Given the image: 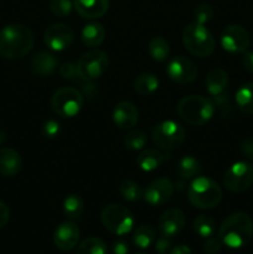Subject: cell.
Here are the masks:
<instances>
[{
  "mask_svg": "<svg viewBox=\"0 0 253 254\" xmlns=\"http://www.w3.org/2000/svg\"><path fill=\"white\" fill-rule=\"evenodd\" d=\"M34 46L31 30L22 24L6 25L0 31V55L7 60L22 59Z\"/></svg>",
  "mask_w": 253,
  "mask_h": 254,
  "instance_id": "cell-1",
  "label": "cell"
},
{
  "mask_svg": "<svg viewBox=\"0 0 253 254\" xmlns=\"http://www.w3.org/2000/svg\"><path fill=\"white\" fill-rule=\"evenodd\" d=\"M253 237L252 218L245 212H235L228 216L218 230L222 245L230 248H241L251 242Z\"/></svg>",
  "mask_w": 253,
  "mask_h": 254,
  "instance_id": "cell-2",
  "label": "cell"
},
{
  "mask_svg": "<svg viewBox=\"0 0 253 254\" xmlns=\"http://www.w3.org/2000/svg\"><path fill=\"white\" fill-rule=\"evenodd\" d=\"M179 117L191 126H203L213 117L215 102L203 96L184 97L176 107Z\"/></svg>",
  "mask_w": 253,
  "mask_h": 254,
  "instance_id": "cell-3",
  "label": "cell"
},
{
  "mask_svg": "<svg viewBox=\"0 0 253 254\" xmlns=\"http://www.w3.org/2000/svg\"><path fill=\"white\" fill-rule=\"evenodd\" d=\"M188 198L200 210H212L222 200V190L215 180L210 178H196L188 189Z\"/></svg>",
  "mask_w": 253,
  "mask_h": 254,
  "instance_id": "cell-4",
  "label": "cell"
},
{
  "mask_svg": "<svg viewBox=\"0 0 253 254\" xmlns=\"http://www.w3.org/2000/svg\"><path fill=\"white\" fill-rule=\"evenodd\" d=\"M183 44L190 54L197 57H208L215 51L216 42L210 30L202 24L190 22L183 31Z\"/></svg>",
  "mask_w": 253,
  "mask_h": 254,
  "instance_id": "cell-5",
  "label": "cell"
},
{
  "mask_svg": "<svg viewBox=\"0 0 253 254\" xmlns=\"http://www.w3.org/2000/svg\"><path fill=\"white\" fill-rule=\"evenodd\" d=\"M84 97L81 91L73 87H61L51 98V108L56 116L62 118H73L81 112Z\"/></svg>",
  "mask_w": 253,
  "mask_h": 254,
  "instance_id": "cell-6",
  "label": "cell"
},
{
  "mask_svg": "<svg viewBox=\"0 0 253 254\" xmlns=\"http://www.w3.org/2000/svg\"><path fill=\"white\" fill-rule=\"evenodd\" d=\"M101 220L106 230L116 236L126 235L133 230L134 226V217L130 211L117 203H112L103 208Z\"/></svg>",
  "mask_w": 253,
  "mask_h": 254,
  "instance_id": "cell-7",
  "label": "cell"
},
{
  "mask_svg": "<svg viewBox=\"0 0 253 254\" xmlns=\"http://www.w3.org/2000/svg\"><path fill=\"white\" fill-rule=\"evenodd\" d=\"M186 131L181 124L174 121H164L156 124L151 131L154 145L165 151L178 149L184 143Z\"/></svg>",
  "mask_w": 253,
  "mask_h": 254,
  "instance_id": "cell-8",
  "label": "cell"
},
{
  "mask_svg": "<svg viewBox=\"0 0 253 254\" xmlns=\"http://www.w3.org/2000/svg\"><path fill=\"white\" fill-rule=\"evenodd\" d=\"M109 64L108 55L101 50H91L81 56L77 62L79 77L83 81L93 82L107 71Z\"/></svg>",
  "mask_w": 253,
  "mask_h": 254,
  "instance_id": "cell-9",
  "label": "cell"
},
{
  "mask_svg": "<svg viewBox=\"0 0 253 254\" xmlns=\"http://www.w3.org/2000/svg\"><path fill=\"white\" fill-rule=\"evenodd\" d=\"M253 184V166L247 161H237L226 170L223 185L231 192H245Z\"/></svg>",
  "mask_w": 253,
  "mask_h": 254,
  "instance_id": "cell-10",
  "label": "cell"
},
{
  "mask_svg": "<svg viewBox=\"0 0 253 254\" xmlns=\"http://www.w3.org/2000/svg\"><path fill=\"white\" fill-rule=\"evenodd\" d=\"M197 67L185 56H176L170 60L166 67V74L171 81L179 84L192 83L197 78Z\"/></svg>",
  "mask_w": 253,
  "mask_h": 254,
  "instance_id": "cell-11",
  "label": "cell"
},
{
  "mask_svg": "<svg viewBox=\"0 0 253 254\" xmlns=\"http://www.w3.org/2000/svg\"><path fill=\"white\" fill-rule=\"evenodd\" d=\"M250 35L241 25H228L221 35V45L230 54H242L250 46Z\"/></svg>",
  "mask_w": 253,
  "mask_h": 254,
  "instance_id": "cell-12",
  "label": "cell"
},
{
  "mask_svg": "<svg viewBox=\"0 0 253 254\" xmlns=\"http://www.w3.org/2000/svg\"><path fill=\"white\" fill-rule=\"evenodd\" d=\"M74 39L73 30L66 24L57 22L46 29L44 34V42L52 51L61 52L68 49Z\"/></svg>",
  "mask_w": 253,
  "mask_h": 254,
  "instance_id": "cell-13",
  "label": "cell"
},
{
  "mask_svg": "<svg viewBox=\"0 0 253 254\" xmlns=\"http://www.w3.org/2000/svg\"><path fill=\"white\" fill-rule=\"evenodd\" d=\"M174 192V185L169 179L160 178L149 184L144 191V200L150 206H161L168 202Z\"/></svg>",
  "mask_w": 253,
  "mask_h": 254,
  "instance_id": "cell-14",
  "label": "cell"
},
{
  "mask_svg": "<svg viewBox=\"0 0 253 254\" xmlns=\"http://www.w3.org/2000/svg\"><path fill=\"white\" fill-rule=\"evenodd\" d=\"M185 223V213L179 208H170V210H166L159 218L158 230L161 236L171 238L184 230Z\"/></svg>",
  "mask_w": 253,
  "mask_h": 254,
  "instance_id": "cell-15",
  "label": "cell"
},
{
  "mask_svg": "<svg viewBox=\"0 0 253 254\" xmlns=\"http://www.w3.org/2000/svg\"><path fill=\"white\" fill-rule=\"evenodd\" d=\"M79 241V228L72 221L62 222L59 227L55 230L54 243L62 252H68L73 250Z\"/></svg>",
  "mask_w": 253,
  "mask_h": 254,
  "instance_id": "cell-16",
  "label": "cell"
},
{
  "mask_svg": "<svg viewBox=\"0 0 253 254\" xmlns=\"http://www.w3.org/2000/svg\"><path fill=\"white\" fill-rule=\"evenodd\" d=\"M113 122L122 130H129L135 127L138 123L139 112L138 108L131 102L122 101L114 107L113 109Z\"/></svg>",
  "mask_w": 253,
  "mask_h": 254,
  "instance_id": "cell-17",
  "label": "cell"
},
{
  "mask_svg": "<svg viewBox=\"0 0 253 254\" xmlns=\"http://www.w3.org/2000/svg\"><path fill=\"white\" fill-rule=\"evenodd\" d=\"M74 9L88 20L102 17L109 9V0H74Z\"/></svg>",
  "mask_w": 253,
  "mask_h": 254,
  "instance_id": "cell-18",
  "label": "cell"
},
{
  "mask_svg": "<svg viewBox=\"0 0 253 254\" xmlns=\"http://www.w3.org/2000/svg\"><path fill=\"white\" fill-rule=\"evenodd\" d=\"M22 160L20 154L11 148L0 149V174L14 176L21 170Z\"/></svg>",
  "mask_w": 253,
  "mask_h": 254,
  "instance_id": "cell-19",
  "label": "cell"
},
{
  "mask_svg": "<svg viewBox=\"0 0 253 254\" xmlns=\"http://www.w3.org/2000/svg\"><path fill=\"white\" fill-rule=\"evenodd\" d=\"M59 61L52 54L46 51L37 52L31 60V68L35 74L39 76H50L56 71Z\"/></svg>",
  "mask_w": 253,
  "mask_h": 254,
  "instance_id": "cell-20",
  "label": "cell"
},
{
  "mask_svg": "<svg viewBox=\"0 0 253 254\" xmlns=\"http://www.w3.org/2000/svg\"><path fill=\"white\" fill-rule=\"evenodd\" d=\"M228 76L227 72L222 68H213L208 72L206 77V88L211 96L216 97L223 93L227 88Z\"/></svg>",
  "mask_w": 253,
  "mask_h": 254,
  "instance_id": "cell-21",
  "label": "cell"
},
{
  "mask_svg": "<svg viewBox=\"0 0 253 254\" xmlns=\"http://www.w3.org/2000/svg\"><path fill=\"white\" fill-rule=\"evenodd\" d=\"M106 39V30L99 22H91L83 27L81 32V40L86 46L98 47Z\"/></svg>",
  "mask_w": 253,
  "mask_h": 254,
  "instance_id": "cell-22",
  "label": "cell"
},
{
  "mask_svg": "<svg viewBox=\"0 0 253 254\" xmlns=\"http://www.w3.org/2000/svg\"><path fill=\"white\" fill-rule=\"evenodd\" d=\"M164 154L156 149H145L136 156V164L145 173L156 170L163 164Z\"/></svg>",
  "mask_w": 253,
  "mask_h": 254,
  "instance_id": "cell-23",
  "label": "cell"
},
{
  "mask_svg": "<svg viewBox=\"0 0 253 254\" xmlns=\"http://www.w3.org/2000/svg\"><path fill=\"white\" fill-rule=\"evenodd\" d=\"M159 88V79L155 74L145 73L139 74L138 77L134 81V91L141 97H149L156 92V89Z\"/></svg>",
  "mask_w": 253,
  "mask_h": 254,
  "instance_id": "cell-24",
  "label": "cell"
},
{
  "mask_svg": "<svg viewBox=\"0 0 253 254\" xmlns=\"http://www.w3.org/2000/svg\"><path fill=\"white\" fill-rule=\"evenodd\" d=\"M236 104L245 114H253V82L241 86L236 93Z\"/></svg>",
  "mask_w": 253,
  "mask_h": 254,
  "instance_id": "cell-25",
  "label": "cell"
},
{
  "mask_svg": "<svg viewBox=\"0 0 253 254\" xmlns=\"http://www.w3.org/2000/svg\"><path fill=\"white\" fill-rule=\"evenodd\" d=\"M133 242L140 250L150 247L155 242V228L151 225H141L133 235Z\"/></svg>",
  "mask_w": 253,
  "mask_h": 254,
  "instance_id": "cell-26",
  "label": "cell"
},
{
  "mask_svg": "<svg viewBox=\"0 0 253 254\" xmlns=\"http://www.w3.org/2000/svg\"><path fill=\"white\" fill-rule=\"evenodd\" d=\"M201 173L200 161L192 155H185L179 160L178 174L183 179H191L197 176Z\"/></svg>",
  "mask_w": 253,
  "mask_h": 254,
  "instance_id": "cell-27",
  "label": "cell"
},
{
  "mask_svg": "<svg viewBox=\"0 0 253 254\" xmlns=\"http://www.w3.org/2000/svg\"><path fill=\"white\" fill-rule=\"evenodd\" d=\"M148 50L153 60L158 62H164L168 60L169 54H170V47L169 42L164 37L155 36L149 41Z\"/></svg>",
  "mask_w": 253,
  "mask_h": 254,
  "instance_id": "cell-28",
  "label": "cell"
},
{
  "mask_svg": "<svg viewBox=\"0 0 253 254\" xmlns=\"http://www.w3.org/2000/svg\"><path fill=\"white\" fill-rule=\"evenodd\" d=\"M76 254H108L107 246L101 238L89 237L77 246Z\"/></svg>",
  "mask_w": 253,
  "mask_h": 254,
  "instance_id": "cell-29",
  "label": "cell"
},
{
  "mask_svg": "<svg viewBox=\"0 0 253 254\" xmlns=\"http://www.w3.org/2000/svg\"><path fill=\"white\" fill-rule=\"evenodd\" d=\"M84 210L83 200L78 195H68L63 201V213L69 220H77Z\"/></svg>",
  "mask_w": 253,
  "mask_h": 254,
  "instance_id": "cell-30",
  "label": "cell"
},
{
  "mask_svg": "<svg viewBox=\"0 0 253 254\" xmlns=\"http://www.w3.org/2000/svg\"><path fill=\"white\" fill-rule=\"evenodd\" d=\"M193 230L200 237L210 238L216 231V222L210 216L200 215L193 221Z\"/></svg>",
  "mask_w": 253,
  "mask_h": 254,
  "instance_id": "cell-31",
  "label": "cell"
},
{
  "mask_svg": "<svg viewBox=\"0 0 253 254\" xmlns=\"http://www.w3.org/2000/svg\"><path fill=\"white\" fill-rule=\"evenodd\" d=\"M119 192H121L122 197L126 201H129V202H136L140 198H143L144 196L140 186L131 180L122 181L121 185H119Z\"/></svg>",
  "mask_w": 253,
  "mask_h": 254,
  "instance_id": "cell-32",
  "label": "cell"
},
{
  "mask_svg": "<svg viewBox=\"0 0 253 254\" xmlns=\"http://www.w3.org/2000/svg\"><path fill=\"white\" fill-rule=\"evenodd\" d=\"M146 134L141 130H130L124 136V145L129 150H141L146 145Z\"/></svg>",
  "mask_w": 253,
  "mask_h": 254,
  "instance_id": "cell-33",
  "label": "cell"
},
{
  "mask_svg": "<svg viewBox=\"0 0 253 254\" xmlns=\"http://www.w3.org/2000/svg\"><path fill=\"white\" fill-rule=\"evenodd\" d=\"M71 0H51L50 1V9L52 14L57 17H67L72 11Z\"/></svg>",
  "mask_w": 253,
  "mask_h": 254,
  "instance_id": "cell-34",
  "label": "cell"
},
{
  "mask_svg": "<svg viewBox=\"0 0 253 254\" xmlns=\"http://www.w3.org/2000/svg\"><path fill=\"white\" fill-rule=\"evenodd\" d=\"M193 15H195L196 22L205 25L206 22H208L213 17V9L208 4H200L198 6H196Z\"/></svg>",
  "mask_w": 253,
  "mask_h": 254,
  "instance_id": "cell-35",
  "label": "cell"
},
{
  "mask_svg": "<svg viewBox=\"0 0 253 254\" xmlns=\"http://www.w3.org/2000/svg\"><path fill=\"white\" fill-rule=\"evenodd\" d=\"M60 76L63 79H68V81H77L79 77L78 68H77V64H71V62H67L63 64L60 68Z\"/></svg>",
  "mask_w": 253,
  "mask_h": 254,
  "instance_id": "cell-36",
  "label": "cell"
},
{
  "mask_svg": "<svg viewBox=\"0 0 253 254\" xmlns=\"http://www.w3.org/2000/svg\"><path fill=\"white\" fill-rule=\"evenodd\" d=\"M42 134L45 138L54 139L60 134V123L54 121V119H49L42 126Z\"/></svg>",
  "mask_w": 253,
  "mask_h": 254,
  "instance_id": "cell-37",
  "label": "cell"
},
{
  "mask_svg": "<svg viewBox=\"0 0 253 254\" xmlns=\"http://www.w3.org/2000/svg\"><path fill=\"white\" fill-rule=\"evenodd\" d=\"M171 250H173V247H171L170 238L161 236L160 238L155 241V251L158 254H169Z\"/></svg>",
  "mask_w": 253,
  "mask_h": 254,
  "instance_id": "cell-38",
  "label": "cell"
},
{
  "mask_svg": "<svg viewBox=\"0 0 253 254\" xmlns=\"http://www.w3.org/2000/svg\"><path fill=\"white\" fill-rule=\"evenodd\" d=\"M203 248H205V252L207 254H217L220 253L221 248H222V242L220 241V238L210 237L206 241Z\"/></svg>",
  "mask_w": 253,
  "mask_h": 254,
  "instance_id": "cell-39",
  "label": "cell"
},
{
  "mask_svg": "<svg viewBox=\"0 0 253 254\" xmlns=\"http://www.w3.org/2000/svg\"><path fill=\"white\" fill-rule=\"evenodd\" d=\"M9 218H10L9 207H7L6 203L0 201V228L6 226V223L9 222Z\"/></svg>",
  "mask_w": 253,
  "mask_h": 254,
  "instance_id": "cell-40",
  "label": "cell"
},
{
  "mask_svg": "<svg viewBox=\"0 0 253 254\" xmlns=\"http://www.w3.org/2000/svg\"><path fill=\"white\" fill-rule=\"evenodd\" d=\"M241 150L247 158L253 159V140L252 139H246L241 144Z\"/></svg>",
  "mask_w": 253,
  "mask_h": 254,
  "instance_id": "cell-41",
  "label": "cell"
},
{
  "mask_svg": "<svg viewBox=\"0 0 253 254\" xmlns=\"http://www.w3.org/2000/svg\"><path fill=\"white\" fill-rule=\"evenodd\" d=\"M129 247L128 243L124 242L123 240H119L114 242L113 245V254H128Z\"/></svg>",
  "mask_w": 253,
  "mask_h": 254,
  "instance_id": "cell-42",
  "label": "cell"
},
{
  "mask_svg": "<svg viewBox=\"0 0 253 254\" xmlns=\"http://www.w3.org/2000/svg\"><path fill=\"white\" fill-rule=\"evenodd\" d=\"M87 83L82 84V91H83V97H94L97 94V87L92 82L86 81Z\"/></svg>",
  "mask_w": 253,
  "mask_h": 254,
  "instance_id": "cell-43",
  "label": "cell"
},
{
  "mask_svg": "<svg viewBox=\"0 0 253 254\" xmlns=\"http://www.w3.org/2000/svg\"><path fill=\"white\" fill-rule=\"evenodd\" d=\"M242 62L245 68L247 69L248 72H251V73H253V52L252 51L246 52L245 56H243Z\"/></svg>",
  "mask_w": 253,
  "mask_h": 254,
  "instance_id": "cell-44",
  "label": "cell"
},
{
  "mask_svg": "<svg viewBox=\"0 0 253 254\" xmlns=\"http://www.w3.org/2000/svg\"><path fill=\"white\" fill-rule=\"evenodd\" d=\"M169 254H192V252H191L190 247H188V246L179 245L176 247H174Z\"/></svg>",
  "mask_w": 253,
  "mask_h": 254,
  "instance_id": "cell-45",
  "label": "cell"
},
{
  "mask_svg": "<svg viewBox=\"0 0 253 254\" xmlns=\"http://www.w3.org/2000/svg\"><path fill=\"white\" fill-rule=\"evenodd\" d=\"M5 140H6V133H5L4 130H1V129H0V145H1V144L4 143Z\"/></svg>",
  "mask_w": 253,
  "mask_h": 254,
  "instance_id": "cell-46",
  "label": "cell"
},
{
  "mask_svg": "<svg viewBox=\"0 0 253 254\" xmlns=\"http://www.w3.org/2000/svg\"><path fill=\"white\" fill-rule=\"evenodd\" d=\"M138 254H145V253H138Z\"/></svg>",
  "mask_w": 253,
  "mask_h": 254,
  "instance_id": "cell-47",
  "label": "cell"
}]
</instances>
